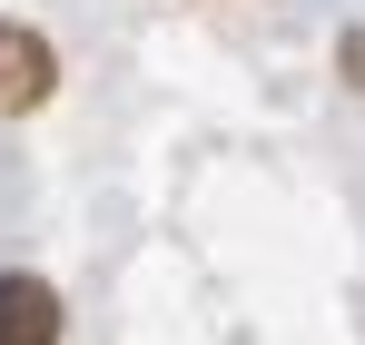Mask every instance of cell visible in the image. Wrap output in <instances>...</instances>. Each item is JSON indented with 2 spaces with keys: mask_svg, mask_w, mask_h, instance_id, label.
<instances>
[{
  "mask_svg": "<svg viewBox=\"0 0 365 345\" xmlns=\"http://www.w3.org/2000/svg\"><path fill=\"white\" fill-rule=\"evenodd\" d=\"M0 345H60V287L30 267H0Z\"/></svg>",
  "mask_w": 365,
  "mask_h": 345,
  "instance_id": "6da1fadb",
  "label": "cell"
},
{
  "mask_svg": "<svg viewBox=\"0 0 365 345\" xmlns=\"http://www.w3.org/2000/svg\"><path fill=\"white\" fill-rule=\"evenodd\" d=\"M50 79H60L50 40H40V30H10V20H0V109H40V99H50Z\"/></svg>",
  "mask_w": 365,
  "mask_h": 345,
  "instance_id": "7a4b0ae2",
  "label": "cell"
}]
</instances>
